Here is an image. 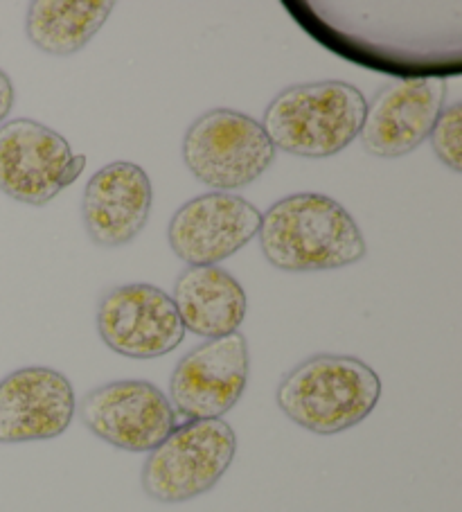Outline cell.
<instances>
[{"mask_svg": "<svg viewBox=\"0 0 462 512\" xmlns=\"http://www.w3.org/2000/svg\"><path fill=\"white\" fill-rule=\"evenodd\" d=\"M97 332L113 352L129 359L170 355L185 339L172 296L147 282L113 287L97 303Z\"/></svg>", "mask_w": 462, "mask_h": 512, "instance_id": "9", "label": "cell"}, {"mask_svg": "<svg viewBox=\"0 0 462 512\" xmlns=\"http://www.w3.org/2000/svg\"><path fill=\"white\" fill-rule=\"evenodd\" d=\"M14 100H16V91L10 75L5 70H0V125L10 116L14 109Z\"/></svg>", "mask_w": 462, "mask_h": 512, "instance_id": "17", "label": "cell"}, {"mask_svg": "<svg viewBox=\"0 0 462 512\" xmlns=\"http://www.w3.org/2000/svg\"><path fill=\"white\" fill-rule=\"evenodd\" d=\"M237 454V436L226 420H188L142 465V490L158 503H185L210 492Z\"/></svg>", "mask_w": 462, "mask_h": 512, "instance_id": "4", "label": "cell"}, {"mask_svg": "<svg viewBox=\"0 0 462 512\" xmlns=\"http://www.w3.org/2000/svg\"><path fill=\"white\" fill-rule=\"evenodd\" d=\"M460 127H462V107L456 102L451 107H444L438 122L431 129V145L435 156L449 167L451 172L460 174L462 165H460Z\"/></svg>", "mask_w": 462, "mask_h": 512, "instance_id": "16", "label": "cell"}, {"mask_svg": "<svg viewBox=\"0 0 462 512\" xmlns=\"http://www.w3.org/2000/svg\"><path fill=\"white\" fill-rule=\"evenodd\" d=\"M172 300L183 328L208 341L235 334L248 312L244 287L221 267L185 269L174 282Z\"/></svg>", "mask_w": 462, "mask_h": 512, "instance_id": "14", "label": "cell"}, {"mask_svg": "<svg viewBox=\"0 0 462 512\" xmlns=\"http://www.w3.org/2000/svg\"><path fill=\"white\" fill-rule=\"evenodd\" d=\"M262 213L230 192H208L176 210L167 242L190 267H217L257 237Z\"/></svg>", "mask_w": 462, "mask_h": 512, "instance_id": "10", "label": "cell"}, {"mask_svg": "<svg viewBox=\"0 0 462 512\" xmlns=\"http://www.w3.org/2000/svg\"><path fill=\"white\" fill-rule=\"evenodd\" d=\"M381 379L366 361L348 355H314L291 368L275 402L293 425L318 436L343 434L377 409Z\"/></svg>", "mask_w": 462, "mask_h": 512, "instance_id": "2", "label": "cell"}, {"mask_svg": "<svg viewBox=\"0 0 462 512\" xmlns=\"http://www.w3.org/2000/svg\"><path fill=\"white\" fill-rule=\"evenodd\" d=\"M111 10L109 0H37L28 7L25 32L41 52L68 57L88 46Z\"/></svg>", "mask_w": 462, "mask_h": 512, "instance_id": "15", "label": "cell"}, {"mask_svg": "<svg viewBox=\"0 0 462 512\" xmlns=\"http://www.w3.org/2000/svg\"><path fill=\"white\" fill-rule=\"evenodd\" d=\"M447 97L440 77H415L388 84L368 104L359 138L377 158H402L415 152L438 122Z\"/></svg>", "mask_w": 462, "mask_h": 512, "instance_id": "11", "label": "cell"}, {"mask_svg": "<svg viewBox=\"0 0 462 512\" xmlns=\"http://www.w3.org/2000/svg\"><path fill=\"white\" fill-rule=\"evenodd\" d=\"M84 427L124 452H151L176 429V411L161 388L145 379H120L93 388L79 402Z\"/></svg>", "mask_w": 462, "mask_h": 512, "instance_id": "7", "label": "cell"}, {"mask_svg": "<svg viewBox=\"0 0 462 512\" xmlns=\"http://www.w3.org/2000/svg\"><path fill=\"white\" fill-rule=\"evenodd\" d=\"M86 165L64 136L30 118L0 125V192L28 206H46Z\"/></svg>", "mask_w": 462, "mask_h": 512, "instance_id": "6", "label": "cell"}, {"mask_svg": "<svg viewBox=\"0 0 462 512\" xmlns=\"http://www.w3.org/2000/svg\"><path fill=\"white\" fill-rule=\"evenodd\" d=\"M154 192L147 172L136 163H111L91 176L82 199L86 233L102 249H118L145 228Z\"/></svg>", "mask_w": 462, "mask_h": 512, "instance_id": "13", "label": "cell"}, {"mask_svg": "<svg viewBox=\"0 0 462 512\" xmlns=\"http://www.w3.org/2000/svg\"><path fill=\"white\" fill-rule=\"evenodd\" d=\"M248 375L251 355L244 334L210 339L176 364L167 400L188 420H221L242 400Z\"/></svg>", "mask_w": 462, "mask_h": 512, "instance_id": "8", "label": "cell"}, {"mask_svg": "<svg viewBox=\"0 0 462 512\" xmlns=\"http://www.w3.org/2000/svg\"><path fill=\"white\" fill-rule=\"evenodd\" d=\"M75 411V388L64 373L46 366L14 370L0 379V445L57 438Z\"/></svg>", "mask_w": 462, "mask_h": 512, "instance_id": "12", "label": "cell"}, {"mask_svg": "<svg viewBox=\"0 0 462 512\" xmlns=\"http://www.w3.org/2000/svg\"><path fill=\"white\" fill-rule=\"evenodd\" d=\"M368 100L345 82L284 88L264 111L262 127L275 149L300 158H330L359 138Z\"/></svg>", "mask_w": 462, "mask_h": 512, "instance_id": "3", "label": "cell"}, {"mask_svg": "<svg viewBox=\"0 0 462 512\" xmlns=\"http://www.w3.org/2000/svg\"><path fill=\"white\" fill-rule=\"evenodd\" d=\"M260 244L275 269L332 271L366 258L359 224L339 201L318 192L289 194L262 215Z\"/></svg>", "mask_w": 462, "mask_h": 512, "instance_id": "1", "label": "cell"}, {"mask_svg": "<svg viewBox=\"0 0 462 512\" xmlns=\"http://www.w3.org/2000/svg\"><path fill=\"white\" fill-rule=\"evenodd\" d=\"M275 147L262 122L233 109L203 113L185 131L183 161L197 181L228 192L251 185L269 170Z\"/></svg>", "mask_w": 462, "mask_h": 512, "instance_id": "5", "label": "cell"}]
</instances>
